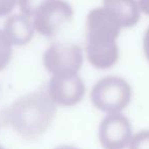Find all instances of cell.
Wrapping results in <instances>:
<instances>
[{
    "label": "cell",
    "mask_w": 149,
    "mask_h": 149,
    "mask_svg": "<svg viewBox=\"0 0 149 149\" xmlns=\"http://www.w3.org/2000/svg\"><path fill=\"white\" fill-rule=\"evenodd\" d=\"M122 28L116 15L103 5L90 11L87 17V56L96 68H111L118 58L116 39Z\"/></svg>",
    "instance_id": "1"
},
{
    "label": "cell",
    "mask_w": 149,
    "mask_h": 149,
    "mask_svg": "<svg viewBox=\"0 0 149 149\" xmlns=\"http://www.w3.org/2000/svg\"><path fill=\"white\" fill-rule=\"evenodd\" d=\"M56 112L48 93L33 92L22 96L7 110V120L23 137L35 139L46 132Z\"/></svg>",
    "instance_id": "2"
},
{
    "label": "cell",
    "mask_w": 149,
    "mask_h": 149,
    "mask_svg": "<svg viewBox=\"0 0 149 149\" xmlns=\"http://www.w3.org/2000/svg\"><path fill=\"white\" fill-rule=\"evenodd\" d=\"M132 90L126 80L105 77L98 81L91 92L94 106L108 113H118L131 101Z\"/></svg>",
    "instance_id": "3"
},
{
    "label": "cell",
    "mask_w": 149,
    "mask_h": 149,
    "mask_svg": "<svg viewBox=\"0 0 149 149\" xmlns=\"http://www.w3.org/2000/svg\"><path fill=\"white\" fill-rule=\"evenodd\" d=\"M32 17L36 31L46 37H52L64 24L72 21V8L64 1H42L37 2Z\"/></svg>",
    "instance_id": "4"
},
{
    "label": "cell",
    "mask_w": 149,
    "mask_h": 149,
    "mask_svg": "<svg viewBox=\"0 0 149 149\" xmlns=\"http://www.w3.org/2000/svg\"><path fill=\"white\" fill-rule=\"evenodd\" d=\"M46 70L55 74H78L83 63V52L76 44L53 43L44 53Z\"/></svg>",
    "instance_id": "5"
},
{
    "label": "cell",
    "mask_w": 149,
    "mask_h": 149,
    "mask_svg": "<svg viewBox=\"0 0 149 149\" xmlns=\"http://www.w3.org/2000/svg\"><path fill=\"white\" fill-rule=\"evenodd\" d=\"M132 139V126L122 113H110L99 126V140L104 149H125Z\"/></svg>",
    "instance_id": "6"
},
{
    "label": "cell",
    "mask_w": 149,
    "mask_h": 149,
    "mask_svg": "<svg viewBox=\"0 0 149 149\" xmlns=\"http://www.w3.org/2000/svg\"><path fill=\"white\" fill-rule=\"evenodd\" d=\"M85 93V85L78 74H55L48 85V95L54 103L72 106L79 103Z\"/></svg>",
    "instance_id": "7"
},
{
    "label": "cell",
    "mask_w": 149,
    "mask_h": 149,
    "mask_svg": "<svg viewBox=\"0 0 149 149\" xmlns=\"http://www.w3.org/2000/svg\"><path fill=\"white\" fill-rule=\"evenodd\" d=\"M35 28L33 21L23 13H15L8 17L4 23V34L11 45H25L34 36Z\"/></svg>",
    "instance_id": "8"
},
{
    "label": "cell",
    "mask_w": 149,
    "mask_h": 149,
    "mask_svg": "<svg viewBox=\"0 0 149 149\" xmlns=\"http://www.w3.org/2000/svg\"><path fill=\"white\" fill-rule=\"evenodd\" d=\"M107 6L120 21L122 28H129L136 25L140 19V8L134 1H105Z\"/></svg>",
    "instance_id": "9"
},
{
    "label": "cell",
    "mask_w": 149,
    "mask_h": 149,
    "mask_svg": "<svg viewBox=\"0 0 149 149\" xmlns=\"http://www.w3.org/2000/svg\"><path fill=\"white\" fill-rule=\"evenodd\" d=\"M13 47L3 30H0V70H2L10 61Z\"/></svg>",
    "instance_id": "10"
},
{
    "label": "cell",
    "mask_w": 149,
    "mask_h": 149,
    "mask_svg": "<svg viewBox=\"0 0 149 149\" xmlns=\"http://www.w3.org/2000/svg\"><path fill=\"white\" fill-rule=\"evenodd\" d=\"M130 149H149V131H141L132 137Z\"/></svg>",
    "instance_id": "11"
},
{
    "label": "cell",
    "mask_w": 149,
    "mask_h": 149,
    "mask_svg": "<svg viewBox=\"0 0 149 149\" xmlns=\"http://www.w3.org/2000/svg\"><path fill=\"white\" fill-rule=\"evenodd\" d=\"M17 5L15 1H0V17L7 15L13 11L15 6Z\"/></svg>",
    "instance_id": "12"
},
{
    "label": "cell",
    "mask_w": 149,
    "mask_h": 149,
    "mask_svg": "<svg viewBox=\"0 0 149 149\" xmlns=\"http://www.w3.org/2000/svg\"><path fill=\"white\" fill-rule=\"evenodd\" d=\"M144 52L147 59L149 60V27L146 30V32H145L144 36Z\"/></svg>",
    "instance_id": "13"
},
{
    "label": "cell",
    "mask_w": 149,
    "mask_h": 149,
    "mask_svg": "<svg viewBox=\"0 0 149 149\" xmlns=\"http://www.w3.org/2000/svg\"><path fill=\"white\" fill-rule=\"evenodd\" d=\"M137 3H138L140 10H142L144 13L149 15V0H143V1H139Z\"/></svg>",
    "instance_id": "14"
},
{
    "label": "cell",
    "mask_w": 149,
    "mask_h": 149,
    "mask_svg": "<svg viewBox=\"0 0 149 149\" xmlns=\"http://www.w3.org/2000/svg\"><path fill=\"white\" fill-rule=\"evenodd\" d=\"M55 149H78L76 147H72V146H60V147H57Z\"/></svg>",
    "instance_id": "15"
},
{
    "label": "cell",
    "mask_w": 149,
    "mask_h": 149,
    "mask_svg": "<svg viewBox=\"0 0 149 149\" xmlns=\"http://www.w3.org/2000/svg\"><path fill=\"white\" fill-rule=\"evenodd\" d=\"M0 149H4V148H3V147H2V146H0Z\"/></svg>",
    "instance_id": "16"
}]
</instances>
